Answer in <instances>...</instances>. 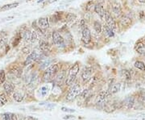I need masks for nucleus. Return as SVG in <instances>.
<instances>
[{"label": "nucleus", "instance_id": "f257e3e1", "mask_svg": "<svg viewBox=\"0 0 145 120\" xmlns=\"http://www.w3.org/2000/svg\"><path fill=\"white\" fill-rule=\"evenodd\" d=\"M59 70V66L58 65H52L51 66H49L48 68H47L46 71L44 73V76H43V81L44 82H50L52 81L53 77L57 74V73Z\"/></svg>", "mask_w": 145, "mask_h": 120}, {"label": "nucleus", "instance_id": "f03ea898", "mask_svg": "<svg viewBox=\"0 0 145 120\" xmlns=\"http://www.w3.org/2000/svg\"><path fill=\"white\" fill-rule=\"evenodd\" d=\"M78 71H79V65L78 64H75L74 65H72V67L69 69V75H68L67 78L65 80V84L67 85H71L78 75Z\"/></svg>", "mask_w": 145, "mask_h": 120}, {"label": "nucleus", "instance_id": "7ed1b4c3", "mask_svg": "<svg viewBox=\"0 0 145 120\" xmlns=\"http://www.w3.org/2000/svg\"><path fill=\"white\" fill-rule=\"evenodd\" d=\"M80 93H81V87H80V85H75L69 91L66 98H67V100H69V101L70 100H73L77 96H78L80 94Z\"/></svg>", "mask_w": 145, "mask_h": 120}, {"label": "nucleus", "instance_id": "20e7f679", "mask_svg": "<svg viewBox=\"0 0 145 120\" xmlns=\"http://www.w3.org/2000/svg\"><path fill=\"white\" fill-rule=\"evenodd\" d=\"M52 40L54 44L60 48H65V40L64 38L61 37V35L57 32V31H53L52 32Z\"/></svg>", "mask_w": 145, "mask_h": 120}, {"label": "nucleus", "instance_id": "39448f33", "mask_svg": "<svg viewBox=\"0 0 145 120\" xmlns=\"http://www.w3.org/2000/svg\"><path fill=\"white\" fill-rule=\"evenodd\" d=\"M40 57H41V55L39 54V53L37 52H36V51L32 52L31 54H29V56L27 57L26 61H24V65H31V64H32L33 62H35V61H38V60L40 59Z\"/></svg>", "mask_w": 145, "mask_h": 120}, {"label": "nucleus", "instance_id": "423d86ee", "mask_svg": "<svg viewBox=\"0 0 145 120\" xmlns=\"http://www.w3.org/2000/svg\"><path fill=\"white\" fill-rule=\"evenodd\" d=\"M104 20H106V23H107V26L109 27H110L112 30L116 29V23L113 19V17L111 16V15L109 13L108 11H105V16H104Z\"/></svg>", "mask_w": 145, "mask_h": 120}, {"label": "nucleus", "instance_id": "0eeeda50", "mask_svg": "<svg viewBox=\"0 0 145 120\" xmlns=\"http://www.w3.org/2000/svg\"><path fill=\"white\" fill-rule=\"evenodd\" d=\"M92 73H93V68L91 67H86L84 68V70L82 73V78L83 82H89L91 78Z\"/></svg>", "mask_w": 145, "mask_h": 120}, {"label": "nucleus", "instance_id": "6e6552de", "mask_svg": "<svg viewBox=\"0 0 145 120\" xmlns=\"http://www.w3.org/2000/svg\"><path fill=\"white\" fill-rule=\"evenodd\" d=\"M82 40L86 44H88L91 41V33H90V31L88 27H84L82 31Z\"/></svg>", "mask_w": 145, "mask_h": 120}, {"label": "nucleus", "instance_id": "1a4fd4ad", "mask_svg": "<svg viewBox=\"0 0 145 120\" xmlns=\"http://www.w3.org/2000/svg\"><path fill=\"white\" fill-rule=\"evenodd\" d=\"M38 61L40 63V68H46L48 66H49V65L51 64L52 61L49 58H47L44 56H42L40 57V59L38 60Z\"/></svg>", "mask_w": 145, "mask_h": 120}, {"label": "nucleus", "instance_id": "9d476101", "mask_svg": "<svg viewBox=\"0 0 145 120\" xmlns=\"http://www.w3.org/2000/svg\"><path fill=\"white\" fill-rule=\"evenodd\" d=\"M38 26L41 29H46V28H48V26H49L48 19L46 18V17H43V18L39 19V20H38Z\"/></svg>", "mask_w": 145, "mask_h": 120}, {"label": "nucleus", "instance_id": "9b49d317", "mask_svg": "<svg viewBox=\"0 0 145 120\" xmlns=\"http://www.w3.org/2000/svg\"><path fill=\"white\" fill-rule=\"evenodd\" d=\"M3 88H4V90L5 92L7 94H12L14 92V89H15V86L14 85L10 82H7L3 85Z\"/></svg>", "mask_w": 145, "mask_h": 120}, {"label": "nucleus", "instance_id": "f8f14e48", "mask_svg": "<svg viewBox=\"0 0 145 120\" xmlns=\"http://www.w3.org/2000/svg\"><path fill=\"white\" fill-rule=\"evenodd\" d=\"M94 10L95 12L99 15L103 20H104V16H105V9L103 6L101 4H97V5L94 7Z\"/></svg>", "mask_w": 145, "mask_h": 120}, {"label": "nucleus", "instance_id": "ddd939ff", "mask_svg": "<svg viewBox=\"0 0 145 120\" xmlns=\"http://www.w3.org/2000/svg\"><path fill=\"white\" fill-rule=\"evenodd\" d=\"M109 93L107 91H103L99 94L98 98H97V103H103L105 100L108 97Z\"/></svg>", "mask_w": 145, "mask_h": 120}, {"label": "nucleus", "instance_id": "4468645a", "mask_svg": "<svg viewBox=\"0 0 145 120\" xmlns=\"http://www.w3.org/2000/svg\"><path fill=\"white\" fill-rule=\"evenodd\" d=\"M112 11H113V13L116 16H119L122 14V8H121V7H120L119 3H113V5H112Z\"/></svg>", "mask_w": 145, "mask_h": 120}, {"label": "nucleus", "instance_id": "2eb2a0df", "mask_svg": "<svg viewBox=\"0 0 145 120\" xmlns=\"http://www.w3.org/2000/svg\"><path fill=\"white\" fill-rule=\"evenodd\" d=\"M120 23H121V24L123 26L128 27L131 24V18H129L128 16H123L120 19Z\"/></svg>", "mask_w": 145, "mask_h": 120}, {"label": "nucleus", "instance_id": "dca6fc26", "mask_svg": "<svg viewBox=\"0 0 145 120\" xmlns=\"http://www.w3.org/2000/svg\"><path fill=\"white\" fill-rule=\"evenodd\" d=\"M135 50L140 55H145V44L143 43H139L136 44Z\"/></svg>", "mask_w": 145, "mask_h": 120}, {"label": "nucleus", "instance_id": "f3484780", "mask_svg": "<svg viewBox=\"0 0 145 120\" xmlns=\"http://www.w3.org/2000/svg\"><path fill=\"white\" fill-rule=\"evenodd\" d=\"M134 103H135V98L133 97H129V98H127L126 99L124 104L127 109H131V108L133 107Z\"/></svg>", "mask_w": 145, "mask_h": 120}, {"label": "nucleus", "instance_id": "a211bd4d", "mask_svg": "<svg viewBox=\"0 0 145 120\" xmlns=\"http://www.w3.org/2000/svg\"><path fill=\"white\" fill-rule=\"evenodd\" d=\"M121 89V84L120 83H115L113 84L110 87V93L111 94H115L117 92H119Z\"/></svg>", "mask_w": 145, "mask_h": 120}, {"label": "nucleus", "instance_id": "6ab92c4d", "mask_svg": "<svg viewBox=\"0 0 145 120\" xmlns=\"http://www.w3.org/2000/svg\"><path fill=\"white\" fill-rule=\"evenodd\" d=\"M19 6V3H10V4H7V5L3 6L2 8H1V10H8L12 9V8H15L16 7Z\"/></svg>", "mask_w": 145, "mask_h": 120}, {"label": "nucleus", "instance_id": "aec40b11", "mask_svg": "<svg viewBox=\"0 0 145 120\" xmlns=\"http://www.w3.org/2000/svg\"><path fill=\"white\" fill-rule=\"evenodd\" d=\"M40 48L44 52H48L50 48V46L46 41H41L40 42Z\"/></svg>", "mask_w": 145, "mask_h": 120}, {"label": "nucleus", "instance_id": "412c9836", "mask_svg": "<svg viewBox=\"0 0 145 120\" xmlns=\"http://www.w3.org/2000/svg\"><path fill=\"white\" fill-rule=\"evenodd\" d=\"M13 98L16 100L18 102H21L24 100V95L20 93V92H16L13 94Z\"/></svg>", "mask_w": 145, "mask_h": 120}, {"label": "nucleus", "instance_id": "4be33fe9", "mask_svg": "<svg viewBox=\"0 0 145 120\" xmlns=\"http://www.w3.org/2000/svg\"><path fill=\"white\" fill-rule=\"evenodd\" d=\"M135 67L140 70H142V71H145V65L144 63L142 62V61H137L135 62Z\"/></svg>", "mask_w": 145, "mask_h": 120}, {"label": "nucleus", "instance_id": "5701e85b", "mask_svg": "<svg viewBox=\"0 0 145 120\" xmlns=\"http://www.w3.org/2000/svg\"><path fill=\"white\" fill-rule=\"evenodd\" d=\"M104 31H105V33L109 37H114V32H113V30L110 28V27H109L107 25L106 26H104L103 27Z\"/></svg>", "mask_w": 145, "mask_h": 120}, {"label": "nucleus", "instance_id": "b1692460", "mask_svg": "<svg viewBox=\"0 0 145 120\" xmlns=\"http://www.w3.org/2000/svg\"><path fill=\"white\" fill-rule=\"evenodd\" d=\"M7 102V98L5 94H0V106H5Z\"/></svg>", "mask_w": 145, "mask_h": 120}, {"label": "nucleus", "instance_id": "393cba45", "mask_svg": "<svg viewBox=\"0 0 145 120\" xmlns=\"http://www.w3.org/2000/svg\"><path fill=\"white\" fill-rule=\"evenodd\" d=\"M121 75H122V77L125 79V80H130L131 78V73H130L128 70H122V72H121Z\"/></svg>", "mask_w": 145, "mask_h": 120}, {"label": "nucleus", "instance_id": "a878e982", "mask_svg": "<svg viewBox=\"0 0 145 120\" xmlns=\"http://www.w3.org/2000/svg\"><path fill=\"white\" fill-rule=\"evenodd\" d=\"M31 31L30 30H27L24 31V39L26 41H31Z\"/></svg>", "mask_w": 145, "mask_h": 120}, {"label": "nucleus", "instance_id": "bb28decb", "mask_svg": "<svg viewBox=\"0 0 145 120\" xmlns=\"http://www.w3.org/2000/svg\"><path fill=\"white\" fill-rule=\"evenodd\" d=\"M93 28L98 33H100L102 31V25H101V23H99V22H97V21L94 22L93 23Z\"/></svg>", "mask_w": 145, "mask_h": 120}, {"label": "nucleus", "instance_id": "cd10ccee", "mask_svg": "<svg viewBox=\"0 0 145 120\" xmlns=\"http://www.w3.org/2000/svg\"><path fill=\"white\" fill-rule=\"evenodd\" d=\"M6 38H7V33H5L4 31H1L0 32V46L5 43Z\"/></svg>", "mask_w": 145, "mask_h": 120}, {"label": "nucleus", "instance_id": "c85d7f7f", "mask_svg": "<svg viewBox=\"0 0 145 120\" xmlns=\"http://www.w3.org/2000/svg\"><path fill=\"white\" fill-rule=\"evenodd\" d=\"M64 79H65V73H61L60 75H58V76H57V79H56L57 83L58 84V85H61V84L62 83V82Z\"/></svg>", "mask_w": 145, "mask_h": 120}, {"label": "nucleus", "instance_id": "c756f323", "mask_svg": "<svg viewBox=\"0 0 145 120\" xmlns=\"http://www.w3.org/2000/svg\"><path fill=\"white\" fill-rule=\"evenodd\" d=\"M6 74L4 70H0V84H3L5 82Z\"/></svg>", "mask_w": 145, "mask_h": 120}, {"label": "nucleus", "instance_id": "7c9ffc66", "mask_svg": "<svg viewBox=\"0 0 145 120\" xmlns=\"http://www.w3.org/2000/svg\"><path fill=\"white\" fill-rule=\"evenodd\" d=\"M0 120H10V113H4L0 115Z\"/></svg>", "mask_w": 145, "mask_h": 120}, {"label": "nucleus", "instance_id": "2f4dec72", "mask_svg": "<svg viewBox=\"0 0 145 120\" xmlns=\"http://www.w3.org/2000/svg\"><path fill=\"white\" fill-rule=\"evenodd\" d=\"M37 40V34L35 31H31V43H35Z\"/></svg>", "mask_w": 145, "mask_h": 120}, {"label": "nucleus", "instance_id": "473e14b6", "mask_svg": "<svg viewBox=\"0 0 145 120\" xmlns=\"http://www.w3.org/2000/svg\"><path fill=\"white\" fill-rule=\"evenodd\" d=\"M20 40H21L20 35H17V36L16 37V38H15V40H14V42H13V46H14V47L17 46V45L19 44L20 41Z\"/></svg>", "mask_w": 145, "mask_h": 120}, {"label": "nucleus", "instance_id": "72a5a7b5", "mask_svg": "<svg viewBox=\"0 0 145 120\" xmlns=\"http://www.w3.org/2000/svg\"><path fill=\"white\" fill-rule=\"evenodd\" d=\"M61 110L64 111V112H69V113H73V112H75V110H73V109H69V108H67V107H62V108H61Z\"/></svg>", "mask_w": 145, "mask_h": 120}, {"label": "nucleus", "instance_id": "f704fd0d", "mask_svg": "<svg viewBox=\"0 0 145 120\" xmlns=\"http://www.w3.org/2000/svg\"><path fill=\"white\" fill-rule=\"evenodd\" d=\"M40 92H41L42 96H45L47 94V93H48V89H47L46 87H42Z\"/></svg>", "mask_w": 145, "mask_h": 120}, {"label": "nucleus", "instance_id": "c9c22d12", "mask_svg": "<svg viewBox=\"0 0 145 120\" xmlns=\"http://www.w3.org/2000/svg\"><path fill=\"white\" fill-rule=\"evenodd\" d=\"M10 120H18V118H17L16 115L10 113Z\"/></svg>", "mask_w": 145, "mask_h": 120}, {"label": "nucleus", "instance_id": "e433bc0d", "mask_svg": "<svg viewBox=\"0 0 145 120\" xmlns=\"http://www.w3.org/2000/svg\"><path fill=\"white\" fill-rule=\"evenodd\" d=\"M24 120H36V119L31 116H26L24 118Z\"/></svg>", "mask_w": 145, "mask_h": 120}, {"label": "nucleus", "instance_id": "4c0bfd02", "mask_svg": "<svg viewBox=\"0 0 145 120\" xmlns=\"http://www.w3.org/2000/svg\"><path fill=\"white\" fill-rule=\"evenodd\" d=\"M72 117L73 116H72V115H67L66 117H64V119H71Z\"/></svg>", "mask_w": 145, "mask_h": 120}, {"label": "nucleus", "instance_id": "58836bf2", "mask_svg": "<svg viewBox=\"0 0 145 120\" xmlns=\"http://www.w3.org/2000/svg\"><path fill=\"white\" fill-rule=\"evenodd\" d=\"M140 3H145V0H139Z\"/></svg>", "mask_w": 145, "mask_h": 120}]
</instances>
